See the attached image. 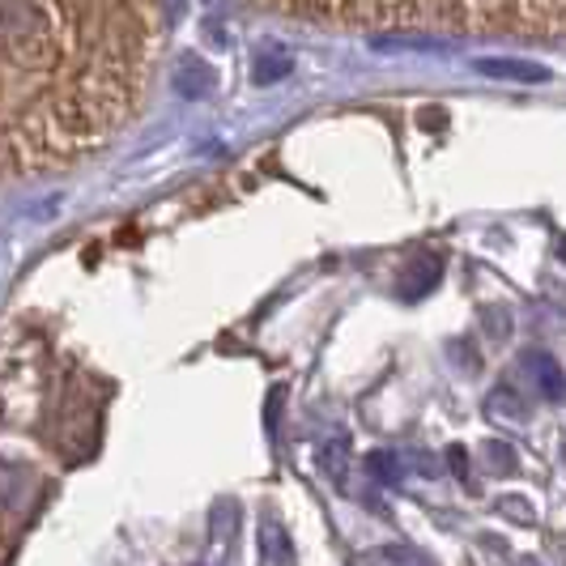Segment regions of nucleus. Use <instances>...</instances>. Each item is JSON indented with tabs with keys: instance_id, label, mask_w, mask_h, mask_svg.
<instances>
[{
	"instance_id": "f257e3e1",
	"label": "nucleus",
	"mask_w": 566,
	"mask_h": 566,
	"mask_svg": "<svg viewBox=\"0 0 566 566\" xmlns=\"http://www.w3.org/2000/svg\"><path fill=\"white\" fill-rule=\"evenodd\" d=\"M158 0H4V145L13 175L73 167L137 115Z\"/></svg>"
},
{
	"instance_id": "f03ea898",
	"label": "nucleus",
	"mask_w": 566,
	"mask_h": 566,
	"mask_svg": "<svg viewBox=\"0 0 566 566\" xmlns=\"http://www.w3.org/2000/svg\"><path fill=\"white\" fill-rule=\"evenodd\" d=\"M255 4L324 27L566 39V0H255Z\"/></svg>"
},
{
	"instance_id": "7ed1b4c3",
	"label": "nucleus",
	"mask_w": 566,
	"mask_h": 566,
	"mask_svg": "<svg viewBox=\"0 0 566 566\" xmlns=\"http://www.w3.org/2000/svg\"><path fill=\"white\" fill-rule=\"evenodd\" d=\"M524 370H528V379L537 384V392L545 400H566V370L558 367V358L554 354H545V349H524Z\"/></svg>"
},
{
	"instance_id": "20e7f679",
	"label": "nucleus",
	"mask_w": 566,
	"mask_h": 566,
	"mask_svg": "<svg viewBox=\"0 0 566 566\" xmlns=\"http://www.w3.org/2000/svg\"><path fill=\"white\" fill-rule=\"evenodd\" d=\"M260 549H264V566H298L294 541H290V533H285L277 520H264L260 524Z\"/></svg>"
},
{
	"instance_id": "39448f33",
	"label": "nucleus",
	"mask_w": 566,
	"mask_h": 566,
	"mask_svg": "<svg viewBox=\"0 0 566 566\" xmlns=\"http://www.w3.org/2000/svg\"><path fill=\"white\" fill-rule=\"evenodd\" d=\"M443 277V260L439 255H422L409 273H405V285H400V294L405 298H422V294H430L434 290V282Z\"/></svg>"
},
{
	"instance_id": "423d86ee",
	"label": "nucleus",
	"mask_w": 566,
	"mask_h": 566,
	"mask_svg": "<svg viewBox=\"0 0 566 566\" xmlns=\"http://www.w3.org/2000/svg\"><path fill=\"white\" fill-rule=\"evenodd\" d=\"M485 413L494 418V422H503V418H515V422H528V405L520 400V392L511 388V384H499L494 392H490V400H485Z\"/></svg>"
},
{
	"instance_id": "0eeeda50",
	"label": "nucleus",
	"mask_w": 566,
	"mask_h": 566,
	"mask_svg": "<svg viewBox=\"0 0 566 566\" xmlns=\"http://www.w3.org/2000/svg\"><path fill=\"white\" fill-rule=\"evenodd\" d=\"M367 469H370V478L379 485H400L405 482V469H409V460L400 452H388V448H379V452H370L367 455Z\"/></svg>"
},
{
	"instance_id": "6e6552de",
	"label": "nucleus",
	"mask_w": 566,
	"mask_h": 566,
	"mask_svg": "<svg viewBox=\"0 0 566 566\" xmlns=\"http://www.w3.org/2000/svg\"><path fill=\"white\" fill-rule=\"evenodd\" d=\"M358 566H430V563H426L418 549H409V545H379V549H367Z\"/></svg>"
},
{
	"instance_id": "1a4fd4ad",
	"label": "nucleus",
	"mask_w": 566,
	"mask_h": 566,
	"mask_svg": "<svg viewBox=\"0 0 566 566\" xmlns=\"http://www.w3.org/2000/svg\"><path fill=\"white\" fill-rule=\"evenodd\" d=\"M482 464H485V473H494V478H511V473L520 469V464H515V448L503 443V439L482 443Z\"/></svg>"
},
{
	"instance_id": "9d476101",
	"label": "nucleus",
	"mask_w": 566,
	"mask_h": 566,
	"mask_svg": "<svg viewBox=\"0 0 566 566\" xmlns=\"http://www.w3.org/2000/svg\"><path fill=\"white\" fill-rule=\"evenodd\" d=\"M345 452H349V443H345V439H328V443H324L319 464H324V473H328L333 482H340V478H345Z\"/></svg>"
},
{
	"instance_id": "9b49d317",
	"label": "nucleus",
	"mask_w": 566,
	"mask_h": 566,
	"mask_svg": "<svg viewBox=\"0 0 566 566\" xmlns=\"http://www.w3.org/2000/svg\"><path fill=\"white\" fill-rule=\"evenodd\" d=\"M448 469L455 473V482H469V452L455 443V448H448Z\"/></svg>"
},
{
	"instance_id": "f8f14e48",
	"label": "nucleus",
	"mask_w": 566,
	"mask_h": 566,
	"mask_svg": "<svg viewBox=\"0 0 566 566\" xmlns=\"http://www.w3.org/2000/svg\"><path fill=\"white\" fill-rule=\"evenodd\" d=\"M515 566H541V563H528V558H524V563H515Z\"/></svg>"
},
{
	"instance_id": "ddd939ff",
	"label": "nucleus",
	"mask_w": 566,
	"mask_h": 566,
	"mask_svg": "<svg viewBox=\"0 0 566 566\" xmlns=\"http://www.w3.org/2000/svg\"><path fill=\"white\" fill-rule=\"evenodd\" d=\"M563 255H566V239H563Z\"/></svg>"
}]
</instances>
